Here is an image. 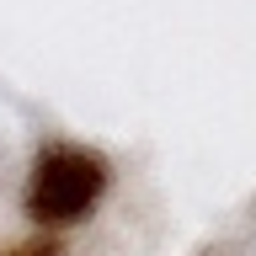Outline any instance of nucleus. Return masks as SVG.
<instances>
[{
  "label": "nucleus",
  "instance_id": "f257e3e1",
  "mask_svg": "<svg viewBox=\"0 0 256 256\" xmlns=\"http://www.w3.org/2000/svg\"><path fill=\"white\" fill-rule=\"evenodd\" d=\"M102 192H107V160L96 150H86V144H43L27 171L22 203H27L32 224L64 230V224L86 219L102 203Z\"/></svg>",
  "mask_w": 256,
  "mask_h": 256
}]
</instances>
